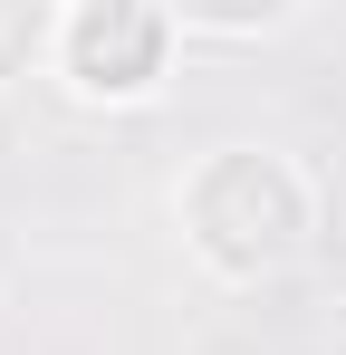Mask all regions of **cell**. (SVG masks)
I'll return each mask as SVG.
<instances>
[{"label":"cell","mask_w":346,"mask_h":355,"mask_svg":"<svg viewBox=\"0 0 346 355\" xmlns=\"http://www.w3.org/2000/svg\"><path fill=\"white\" fill-rule=\"evenodd\" d=\"M183 231H192V250L212 269L260 279L308 240V182H298V164L260 154V144H231L183 182Z\"/></svg>","instance_id":"6da1fadb"},{"label":"cell","mask_w":346,"mask_h":355,"mask_svg":"<svg viewBox=\"0 0 346 355\" xmlns=\"http://www.w3.org/2000/svg\"><path fill=\"white\" fill-rule=\"evenodd\" d=\"M164 39H173V19L145 10V0H87V10H67V29H58L67 77H77L87 96H145L154 67H164Z\"/></svg>","instance_id":"7a4b0ae2"},{"label":"cell","mask_w":346,"mask_h":355,"mask_svg":"<svg viewBox=\"0 0 346 355\" xmlns=\"http://www.w3.org/2000/svg\"><path fill=\"white\" fill-rule=\"evenodd\" d=\"M39 39H49V19H39V10H10V0H0V77H10L19 58H29Z\"/></svg>","instance_id":"3957f363"},{"label":"cell","mask_w":346,"mask_h":355,"mask_svg":"<svg viewBox=\"0 0 346 355\" xmlns=\"http://www.w3.org/2000/svg\"><path fill=\"white\" fill-rule=\"evenodd\" d=\"M183 19H222V29H270L279 10H250V0H183Z\"/></svg>","instance_id":"277c9868"}]
</instances>
